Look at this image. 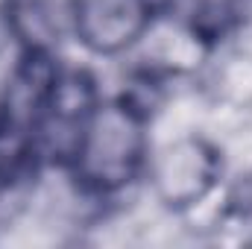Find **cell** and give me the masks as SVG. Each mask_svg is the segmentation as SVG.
I'll use <instances>...</instances> for the list:
<instances>
[{"mask_svg":"<svg viewBox=\"0 0 252 249\" xmlns=\"http://www.w3.org/2000/svg\"><path fill=\"white\" fill-rule=\"evenodd\" d=\"M150 156V112L129 94L103 97L76 141L67 170L82 190L115 196L147 173Z\"/></svg>","mask_w":252,"mask_h":249,"instance_id":"obj_1","label":"cell"},{"mask_svg":"<svg viewBox=\"0 0 252 249\" xmlns=\"http://www.w3.org/2000/svg\"><path fill=\"white\" fill-rule=\"evenodd\" d=\"M156 199L170 211L202 205L223 179V153L205 135H179L153 150L147 173Z\"/></svg>","mask_w":252,"mask_h":249,"instance_id":"obj_2","label":"cell"},{"mask_svg":"<svg viewBox=\"0 0 252 249\" xmlns=\"http://www.w3.org/2000/svg\"><path fill=\"white\" fill-rule=\"evenodd\" d=\"M156 0H70L67 30L94 56H124L156 30Z\"/></svg>","mask_w":252,"mask_h":249,"instance_id":"obj_3","label":"cell"},{"mask_svg":"<svg viewBox=\"0 0 252 249\" xmlns=\"http://www.w3.org/2000/svg\"><path fill=\"white\" fill-rule=\"evenodd\" d=\"M100 100L103 97H100L97 79L88 70L59 67L56 82H53L50 97H47V106H44V115H41V124H38V132H35V153L67 167V161L76 150V141H79L82 129Z\"/></svg>","mask_w":252,"mask_h":249,"instance_id":"obj_4","label":"cell"},{"mask_svg":"<svg viewBox=\"0 0 252 249\" xmlns=\"http://www.w3.org/2000/svg\"><path fill=\"white\" fill-rule=\"evenodd\" d=\"M170 9L199 44H217L244 27L250 0H170Z\"/></svg>","mask_w":252,"mask_h":249,"instance_id":"obj_5","label":"cell"},{"mask_svg":"<svg viewBox=\"0 0 252 249\" xmlns=\"http://www.w3.org/2000/svg\"><path fill=\"white\" fill-rule=\"evenodd\" d=\"M6 32H9V27H6V30H0V53H3V35H6Z\"/></svg>","mask_w":252,"mask_h":249,"instance_id":"obj_6","label":"cell"}]
</instances>
